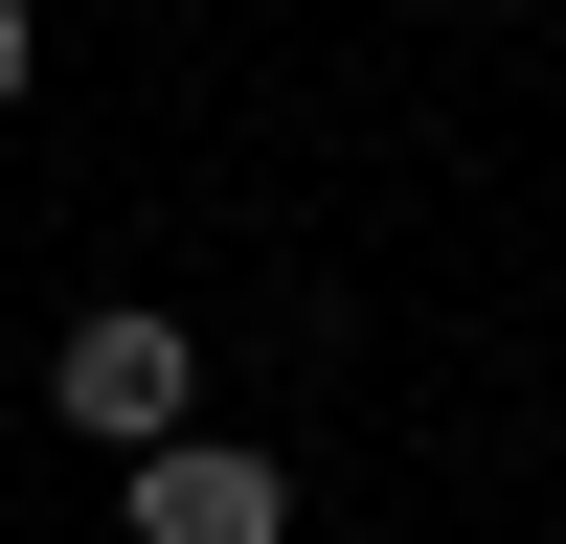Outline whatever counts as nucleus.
<instances>
[{
	"label": "nucleus",
	"mask_w": 566,
	"mask_h": 544,
	"mask_svg": "<svg viewBox=\"0 0 566 544\" xmlns=\"http://www.w3.org/2000/svg\"><path fill=\"white\" fill-rule=\"evenodd\" d=\"M114 522H136V544H295V453L181 431V453H136V477H114Z\"/></svg>",
	"instance_id": "obj_2"
},
{
	"label": "nucleus",
	"mask_w": 566,
	"mask_h": 544,
	"mask_svg": "<svg viewBox=\"0 0 566 544\" xmlns=\"http://www.w3.org/2000/svg\"><path fill=\"white\" fill-rule=\"evenodd\" d=\"M45 408H69V431L136 477V453H181V431H205V341H181V317H136V295H91L69 341H45Z\"/></svg>",
	"instance_id": "obj_1"
},
{
	"label": "nucleus",
	"mask_w": 566,
	"mask_h": 544,
	"mask_svg": "<svg viewBox=\"0 0 566 544\" xmlns=\"http://www.w3.org/2000/svg\"><path fill=\"white\" fill-rule=\"evenodd\" d=\"M23 69H45V23H23V0H0V114H23Z\"/></svg>",
	"instance_id": "obj_3"
}]
</instances>
